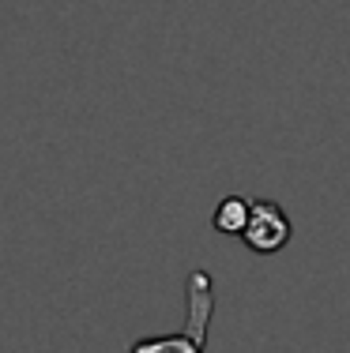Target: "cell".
<instances>
[{
  "label": "cell",
  "mask_w": 350,
  "mask_h": 353,
  "mask_svg": "<svg viewBox=\"0 0 350 353\" xmlns=\"http://www.w3.org/2000/svg\"><path fill=\"white\" fill-rule=\"evenodd\" d=\"M249 218H253V199L245 196H222L219 207H215L211 214V225L219 233H226V237H241L249 225Z\"/></svg>",
  "instance_id": "3"
},
{
  "label": "cell",
  "mask_w": 350,
  "mask_h": 353,
  "mask_svg": "<svg viewBox=\"0 0 350 353\" xmlns=\"http://www.w3.org/2000/svg\"><path fill=\"white\" fill-rule=\"evenodd\" d=\"M290 237H294V225H290L286 211L271 199H253V218L241 233L245 248H253L256 256H275L290 245Z\"/></svg>",
  "instance_id": "2"
},
{
  "label": "cell",
  "mask_w": 350,
  "mask_h": 353,
  "mask_svg": "<svg viewBox=\"0 0 350 353\" xmlns=\"http://www.w3.org/2000/svg\"><path fill=\"white\" fill-rule=\"evenodd\" d=\"M215 312V282L207 271H188L185 279V327L173 334L132 342L128 353H204L207 346V323Z\"/></svg>",
  "instance_id": "1"
}]
</instances>
